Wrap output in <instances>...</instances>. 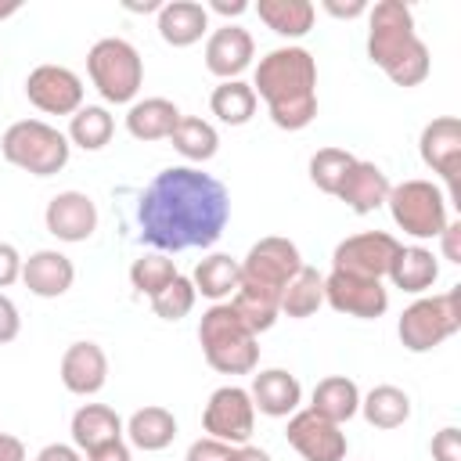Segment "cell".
I'll return each instance as SVG.
<instances>
[{"mask_svg": "<svg viewBox=\"0 0 461 461\" xmlns=\"http://www.w3.org/2000/svg\"><path fill=\"white\" fill-rule=\"evenodd\" d=\"M68 151H72L68 137L43 119H18L0 137V155L32 176L61 173L68 166Z\"/></svg>", "mask_w": 461, "mask_h": 461, "instance_id": "cell-6", "label": "cell"}, {"mask_svg": "<svg viewBox=\"0 0 461 461\" xmlns=\"http://www.w3.org/2000/svg\"><path fill=\"white\" fill-rule=\"evenodd\" d=\"M202 429L212 439H223L230 447L249 443V436L256 429V407H252L249 389H241V385H220L209 396L205 411H202Z\"/></svg>", "mask_w": 461, "mask_h": 461, "instance_id": "cell-11", "label": "cell"}, {"mask_svg": "<svg viewBox=\"0 0 461 461\" xmlns=\"http://www.w3.org/2000/svg\"><path fill=\"white\" fill-rule=\"evenodd\" d=\"M227 220H230L227 187L194 166H169L155 173V180L144 187L137 205L140 238L158 252L209 249L220 241Z\"/></svg>", "mask_w": 461, "mask_h": 461, "instance_id": "cell-1", "label": "cell"}, {"mask_svg": "<svg viewBox=\"0 0 461 461\" xmlns=\"http://www.w3.org/2000/svg\"><path fill=\"white\" fill-rule=\"evenodd\" d=\"M86 76L108 104H133L144 83V61L130 40L104 36L86 54Z\"/></svg>", "mask_w": 461, "mask_h": 461, "instance_id": "cell-8", "label": "cell"}, {"mask_svg": "<svg viewBox=\"0 0 461 461\" xmlns=\"http://www.w3.org/2000/svg\"><path fill=\"white\" fill-rule=\"evenodd\" d=\"M61 385L76 396H94L108 382V357L97 342H72L58 364Z\"/></svg>", "mask_w": 461, "mask_h": 461, "instance_id": "cell-18", "label": "cell"}, {"mask_svg": "<svg viewBox=\"0 0 461 461\" xmlns=\"http://www.w3.org/2000/svg\"><path fill=\"white\" fill-rule=\"evenodd\" d=\"M400 292H411V295H425L436 277H439V256L425 245H400L389 274H385Z\"/></svg>", "mask_w": 461, "mask_h": 461, "instance_id": "cell-22", "label": "cell"}, {"mask_svg": "<svg viewBox=\"0 0 461 461\" xmlns=\"http://www.w3.org/2000/svg\"><path fill=\"white\" fill-rule=\"evenodd\" d=\"M252 54H256V43H252V32L241 29V25H220L209 32L205 40V68L227 83V79H238L249 65H252Z\"/></svg>", "mask_w": 461, "mask_h": 461, "instance_id": "cell-17", "label": "cell"}, {"mask_svg": "<svg viewBox=\"0 0 461 461\" xmlns=\"http://www.w3.org/2000/svg\"><path fill=\"white\" fill-rule=\"evenodd\" d=\"M43 223L58 241L76 245L97 230V205L83 191H58L43 209Z\"/></svg>", "mask_w": 461, "mask_h": 461, "instance_id": "cell-16", "label": "cell"}, {"mask_svg": "<svg viewBox=\"0 0 461 461\" xmlns=\"http://www.w3.org/2000/svg\"><path fill=\"white\" fill-rule=\"evenodd\" d=\"M439 245H443V259H450V263H461V223H457V220H450V223L443 227V234H439Z\"/></svg>", "mask_w": 461, "mask_h": 461, "instance_id": "cell-43", "label": "cell"}, {"mask_svg": "<svg viewBox=\"0 0 461 461\" xmlns=\"http://www.w3.org/2000/svg\"><path fill=\"white\" fill-rule=\"evenodd\" d=\"M22 256L11 241H0V288H11L14 281H22Z\"/></svg>", "mask_w": 461, "mask_h": 461, "instance_id": "cell-40", "label": "cell"}, {"mask_svg": "<svg viewBox=\"0 0 461 461\" xmlns=\"http://www.w3.org/2000/svg\"><path fill=\"white\" fill-rule=\"evenodd\" d=\"M86 461H133V454H130L126 439H112V443H101V447L86 450Z\"/></svg>", "mask_w": 461, "mask_h": 461, "instance_id": "cell-42", "label": "cell"}, {"mask_svg": "<svg viewBox=\"0 0 461 461\" xmlns=\"http://www.w3.org/2000/svg\"><path fill=\"white\" fill-rule=\"evenodd\" d=\"M418 155L421 162L447 184V202L457 205L461 202V119L457 115H439L432 122H425L421 137H418Z\"/></svg>", "mask_w": 461, "mask_h": 461, "instance_id": "cell-10", "label": "cell"}, {"mask_svg": "<svg viewBox=\"0 0 461 461\" xmlns=\"http://www.w3.org/2000/svg\"><path fill=\"white\" fill-rule=\"evenodd\" d=\"M259 335L238 317L230 303H212L198 321L205 364L220 375H252L259 364Z\"/></svg>", "mask_w": 461, "mask_h": 461, "instance_id": "cell-5", "label": "cell"}, {"mask_svg": "<svg viewBox=\"0 0 461 461\" xmlns=\"http://www.w3.org/2000/svg\"><path fill=\"white\" fill-rule=\"evenodd\" d=\"M324 303L335 313L346 317H360V321H375L389 310V288L375 277H360V274H346V270H331L324 277Z\"/></svg>", "mask_w": 461, "mask_h": 461, "instance_id": "cell-13", "label": "cell"}, {"mask_svg": "<svg viewBox=\"0 0 461 461\" xmlns=\"http://www.w3.org/2000/svg\"><path fill=\"white\" fill-rule=\"evenodd\" d=\"M122 432H126V439H130L137 450L155 454V450H166V447L176 439V418H173L169 407L148 403V407H140V411H133V414L126 418Z\"/></svg>", "mask_w": 461, "mask_h": 461, "instance_id": "cell-24", "label": "cell"}, {"mask_svg": "<svg viewBox=\"0 0 461 461\" xmlns=\"http://www.w3.org/2000/svg\"><path fill=\"white\" fill-rule=\"evenodd\" d=\"M18 7H22L18 0H0V18H11V14L18 11Z\"/></svg>", "mask_w": 461, "mask_h": 461, "instance_id": "cell-49", "label": "cell"}, {"mask_svg": "<svg viewBox=\"0 0 461 461\" xmlns=\"http://www.w3.org/2000/svg\"><path fill=\"white\" fill-rule=\"evenodd\" d=\"M115 133V119L104 104H83L72 119H68V144L83 148V151H101Z\"/></svg>", "mask_w": 461, "mask_h": 461, "instance_id": "cell-32", "label": "cell"}, {"mask_svg": "<svg viewBox=\"0 0 461 461\" xmlns=\"http://www.w3.org/2000/svg\"><path fill=\"white\" fill-rule=\"evenodd\" d=\"M234 461H274L263 447H252V443H241V447H234Z\"/></svg>", "mask_w": 461, "mask_h": 461, "instance_id": "cell-47", "label": "cell"}, {"mask_svg": "<svg viewBox=\"0 0 461 461\" xmlns=\"http://www.w3.org/2000/svg\"><path fill=\"white\" fill-rule=\"evenodd\" d=\"M389 187H393V184H389V176L382 173V166L357 158L353 169L346 173V180H342V187H339L335 198L346 202V209H353L357 216H367V212H375L378 205H385Z\"/></svg>", "mask_w": 461, "mask_h": 461, "instance_id": "cell-21", "label": "cell"}, {"mask_svg": "<svg viewBox=\"0 0 461 461\" xmlns=\"http://www.w3.org/2000/svg\"><path fill=\"white\" fill-rule=\"evenodd\" d=\"M328 14H335V18H360V14H367V0H349V4H339V0H324L321 4Z\"/></svg>", "mask_w": 461, "mask_h": 461, "instance_id": "cell-44", "label": "cell"}, {"mask_svg": "<svg viewBox=\"0 0 461 461\" xmlns=\"http://www.w3.org/2000/svg\"><path fill=\"white\" fill-rule=\"evenodd\" d=\"M367 58L396 86H418L429 79L432 58L414 32V14L403 0H378L367 7Z\"/></svg>", "mask_w": 461, "mask_h": 461, "instance_id": "cell-4", "label": "cell"}, {"mask_svg": "<svg viewBox=\"0 0 461 461\" xmlns=\"http://www.w3.org/2000/svg\"><path fill=\"white\" fill-rule=\"evenodd\" d=\"M252 90L263 97L277 130H306L317 115V58L295 43L274 47L259 58Z\"/></svg>", "mask_w": 461, "mask_h": 461, "instance_id": "cell-3", "label": "cell"}, {"mask_svg": "<svg viewBox=\"0 0 461 461\" xmlns=\"http://www.w3.org/2000/svg\"><path fill=\"white\" fill-rule=\"evenodd\" d=\"M22 281H25V288H29L32 295H40V299H58V295H65V292L72 288L76 267H72V259H68L65 252H58V249H40V252H32V256L22 263Z\"/></svg>", "mask_w": 461, "mask_h": 461, "instance_id": "cell-19", "label": "cell"}, {"mask_svg": "<svg viewBox=\"0 0 461 461\" xmlns=\"http://www.w3.org/2000/svg\"><path fill=\"white\" fill-rule=\"evenodd\" d=\"M176 122H180V108L169 97H144L133 101L126 112V130L133 140H169Z\"/></svg>", "mask_w": 461, "mask_h": 461, "instance_id": "cell-26", "label": "cell"}, {"mask_svg": "<svg viewBox=\"0 0 461 461\" xmlns=\"http://www.w3.org/2000/svg\"><path fill=\"white\" fill-rule=\"evenodd\" d=\"M176 274H180V270H176V263H173L166 252H144V256L133 259V267H130V285H133L140 295L155 299Z\"/></svg>", "mask_w": 461, "mask_h": 461, "instance_id": "cell-36", "label": "cell"}, {"mask_svg": "<svg viewBox=\"0 0 461 461\" xmlns=\"http://www.w3.org/2000/svg\"><path fill=\"white\" fill-rule=\"evenodd\" d=\"M400 252V241L385 230H360V234H349L335 245L331 252V270H346V274H360V277H375L382 281L393 267Z\"/></svg>", "mask_w": 461, "mask_h": 461, "instance_id": "cell-12", "label": "cell"}, {"mask_svg": "<svg viewBox=\"0 0 461 461\" xmlns=\"http://www.w3.org/2000/svg\"><path fill=\"white\" fill-rule=\"evenodd\" d=\"M0 461H29L25 457V443L11 432H0Z\"/></svg>", "mask_w": 461, "mask_h": 461, "instance_id": "cell-46", "label": "cell"}, {"mask_svg": "<svg viewBox=\"0 0 461 461\" xmlns=\"http://www.w3.org/2000/svg\"><path fill=\"white\" fill-rule=\"evenodd\" d=\"M360 414L375 429H400L411 418V396L400 385H375L360 396Z\"/></svg>", "mask_w": 461, "mask_h": 461, "instance_id": "cell-30", "label": "cell"}, {"mask_svg": "<svg viewBox=\"0 0 461 461\" xmlns=\"http://www.w3.org/2000/svg\"><path fill=\"white\" fill-rule=\"evenodd\" d=\"M173 148L187 158V162H209L220 151V133L212 122L198 119V115H180V122L169 133Z\"/></svg>", "mask_w": 461, "mask_h": 461, "instance_id": "cell-33", "label": "cell"}, {"mask_svg": "<svg viewBox=\"0 0 461 461\" xmlns=\"http://www.w3.org/2000/svg\"><path fill=\"white\" fill-rule=\"evenodd\" d=\"M112 439H122V418L115 414V407L83 403L72 414V447L79 454H86V450H94L101 443H112Z\"/></svg>", "mask_w": 461, "mask_h": 461, "instance_id": "cell-25", "label": "cell"}, {"mask_svg": "<svg viewBox=\"0 0 461 461\" xmlns=\"http://www.w3.org/2000/svg\"><path fill=\"white\" fill-rule=\"evenodd\" d=\"M353 162H357V155H349L346 148H321V151H313V158H310L313 187L324 191V194H339V187H342L346 173L353 169Z\"/></svg>", "mask_w": 461, "mask_h": 461, "instance_id": "cell-35", "label": "cell"}, {"mask_svg": "<svg viewBox=\"0 0 461 461\" xmlns=\"http://www.w3.org/2000/svg\"><path fill=\"white\" fill-rule=\"evenodd\" d=\"M324 306V277L313 270V267H299V274L285 285V292H281V313L285 317H295V321H303V317H310V313H317Z\"/></svg>", "mask_w": 461, "mask_h": 461, "instance_id": "cell-34", "label": "cell"}, {"mask_svg": "<svg viewBox=\"0 0 461 461\" xmlns=\"http://www.w3.org/2000/svg\"><path fill=\"white\" fill-rule=\"evenodd\" d=\"M256 14L270 32H277L285 40H299V36H306L313 29V14L317 11H313L310 0H259Z\"/></svg>", "mask_w": 461, "mask_h": 461, "instance_id": "cell-29", "label": "cell"}, {"mask_svg": "<svg viewBox=\"0 0 461 461\" xmlns=\"http://www.w3.org/2000/svg\"><path fill=\"white\" fill-rule=\"evenodd\" d=\"M238 277H241V267L234 256L227 252H212L205 259H198L194 274H191V285L198 295L212 299V303H230V295L238 292Z\"/></svg>", "mask_w": 461, "mask_h": 461, "instance_id": "cell-28", "label": "cell"}, {"mask_svg": "<svg viewBox=\"0 0 461 461\" xmlns=\"http://www.w3.org/2000/svg\"><path fill=\"white\" fill-rule=\"evenodd\" d=\"M194 299H198V292H194L191 277L176 274V277L151 299V310H155V317H162V321H180V317H187V313L194 310Z\"/></svg>", "mask_w": 461, "mask_h": 461, "instance_id": "cell-37", "label": "cell"}, {"mask_svg": "<svg viewBox=\"0 0 461 461\" xmlns=\"http://www.w3.org/2000/svg\"><path fill=\"white\" fill-rule=\"evenodd\" d=\"M25 97L47 115H76L83 108V79L65 65H36L25 76Z\"/></svg>", "mask_w": 461, "mask_h": 461, "instance_id": "cell-15", "label": "cell"}, {"mask_svg": "<svg viewBox=\"0 0 461 461\" xmlns=\"http://www.w3.org/2000/svg\"><path fill=\"white\" fill-rule=\"evenodd\" d=\"M457 331H461V288L414 299L396 324V335L411 353H429L447 339H454Z\"/></svg>", "mask_w": 461, "mask_h": 461, "instance_id": "cell-7", "label": "cell"}, {"mask_svg": "<svg viewBox=\"0 0 461 461\" xmlns=\"http://www.w3.org/2000/svg\"><path fill=\"white\" fill-rule=\"evenodd\" d=\"M249 396H252V407H256L259 414H267V418H288V414L299 411L303 385H299V378H295L292 371H285V367H267V371H259V375L252 378Z\"/></svg>", "mask_w": 461, "mask_h": 461, "instance_id": "cell-20", "label": "cell"}, {"mask_svg": "<svg viewBox=\"0 0 461 461\" xmlns=\"http://www.w3.org/2000/svg\"><path fill=\"white\" fill-rule=\"evenodd\" d=\"M285 436H288V443L295 447V454L303 461H346V450H349L342 425L313 414L310 407L288 414Z\"/></svg>", "mask_w": 461, "mask_h": 461, "instance_id": "cell-14", "label": "cell"}, {"mask_svg": "<svg viewBox=\"0 0 461 461\" xmlns=\"http://www.w3.org/2000/svg\"><path fill=\"white\" fill-rule=\"evenodd\" d=\"M310 411L321 414V418H328V421H335V425L349 421L353 414H360V389H357V382L346 378V375H328V378H321V382L313 385Z\"/></svg>", "mask_w": 461, "mask_h": 461, "instance_id": "cell-27", "label": "cell"}, {"mask_svg": "<svg viewBox=\"0 0 461 461\" xmlns=\"http://www.w3.org/2000/svg\"><path fill=\"white\" fill-rule=\"evenodd\" d=\"M184 461H234V447L223 443V439H212V436H202L187 447Z\"/></svg>", "mask_w": 461, "mask_h": 461, "instance_id": "cell-38", "label": "cell"}, {"mask_svg": "<svg viewBox=\"0 0 461 461\" xmlns=\"http://www.w3.org/2000/svg\"><path fill=\"white\" fill-rule=\"evenodd\" d=\"M385 205L393 212V223L418 241L439 238L443 227L450 223V202H447L443 187H436L432 180H421V176L389 187Z\"/></svg>", "mask_w": 461, "mask_h": 461, "instance_id": "cell-9", "label": "cell"}, {"mask_svg": "<svg viewBox=\"0 0 461 461\" xmlns=\"http://www.w3.org/2000/svg\"><path fill=\"white\" fill-rule=\"evenodd\" d=\"M22 331V317H18V306L0 292V346L4 342H14Z\"/></svg>", "mask_w": 461, "mask_h": 461, "instance_id": "cell-41", "label": "cell"}, {"mask_svg": "<svg viewBox=\"0 0 461 461\" xmlns=\"http://www.w3.org/2000/svg\"><path fill=\"white\" fill-rule=\"evenodd\" d=\"M209 7H212L216 14H227V18H230V14H245V11H249V4H245V0H212ZM209 7H205V11H209Z\"/></svg>", "mask_w": 461, "mask_h": 461, "instance_id": "cell-48", "label": "cell"}, {"mask_svg": "<svg viewBox=\"0 0 461 461\" xmlns=\"http://www.w3.org/2000/svg\"><path fill=\"white\" fill-rule=\"evenodd\" d=\"M209 32V11L194 0H169L158 7V36L169 47H191Z\"/></svg>", "mask_w": 461, "mask_h": 461, "instance_id": "cell-23", "label": "cell"}, {"mask_svg": "<svg viewBox=\"0 0 461 461\" xmlns=\"http://www.w3.org/2000/svg\"><path fill=\"white\" fill-rule=\"evenodd\" d=\"M256 104H259V97H256L252 83H241V79H227L209 94L212 115L227 126H245L256 115Z\"/></svg>", "mask_w": 461, "mask_h": 461, "instance_id": "cell-31", "label": "cell"}, {"mask_svg": "<svg viewBox=\"0 0 461 461\" xmlns=\"http://www.w3.org/2000/svg\"><path fill=\"white\" fill-rule=\"evenodd\" d=\"M238 267L241 277H238V292L230 295V306L256 335L270 331L281 317V292L303 267L299 245L281 234L259 238L245 252V259H238Z\"/></svg>", "mask_w": 461, "mask_h": 461, "instance_id": "cell-2", "label": "cell"}, {"mask_svg": "<svg viewBox=\"0 0 461 461\" xmlns=\"http://www.w3.org/2000/svg\"><path fill=\"white\" fill-rule=\"evenodd\" d=\"M432 461H461V429L447 425L432 436Z\"/></svg>", "mask_w": 461, "mask_h": 461, "instance_id": "cell-39", "label": "cell"}, {"mask_svg": "<svg viewBox=\"0 0 461 461\" xmlns=\"http://www.w3.org/2000/svg\"><path fill=\"white\" fill-rule=\"evenodd\" d=\"M36 461H83V454H79L72 443H47V447L36 454Z\"/></svg>", "mask_w": 461, "mask_h": 461, "instance_id": "cell-45", "label": "cell"}]
</instances>
